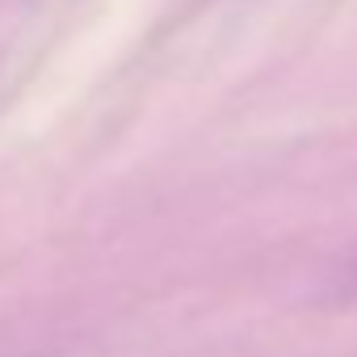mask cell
<instances>
[{
  "label": "cell",
  "mask_w": 357,
  "mask_h": 357,
  "mask_svg": "<svg viewBox=\"0 0 357 357\" xmlns=\"http://www.w3.org/2000/svg\"><path fill=\"white\" fill-rule=\"evenodd\" d=\"M353 278H357V269H353Z\"/></svg>",
  "instance_id": "6da1fadb"
}]
</instances>
